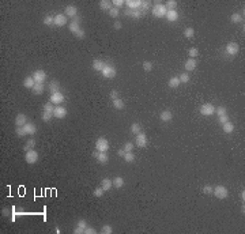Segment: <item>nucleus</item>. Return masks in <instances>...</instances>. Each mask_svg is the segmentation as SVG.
Masks as SVG:
<instances>
[{"instance_id":"1","label":"nucleus","mask_w":245,"mask_h":234,"mask_svg":"<svg viewBox=\"0 0 245 234\" xmlns=\"http://www.w3.org/2000/svg\"><path fill=\"white\" fill-rule=\"evenodd\" d=\"M68 29H70V31L72 33L76 38H79V40H83L84 35H86L84 30L80 27V18H79L78 15H76L75 18L70 22V24H68Z\"/></svg>"},{"instance_id":"2","label":"nucleus","mask_w":245,"mask_h":234,"mask_svg":"<svg viewBox=\"0 0 245 234\" xmlns=\"http://www.w3.org/2000/svg\"><path fill=\"white\" fill-rule=\"evenodd\" d=\"M166 12H168L166 5L161 4V3H155V5L152 7V10H151V14L155 16V18H165Z\"/></svg>"},{"instance_id":"3","label":"nucleus","mask_w":245,"mask_h":234,"mask_svg":"<svg viewBox=\"0 0 245 234\" xmlns=\"http://www.w3.org/2000/svg\"><path fill=\"white\" fill-rule=\"evenodd\" d=\"M212 195H214L217 199H220V200H223V199L227 197L229 190H227V188L223 187V185H217V187H214Z\"/></svg>"},{"instance_id":"4","label":"nucleus","mask_w":245,"mask_h":234,"mask_svg":"<svg viewBox=\"0 0 245 234\" xmlns=\"http://www.w3.org/2000/svg\"><path fill=\"white\" fill-rule=\"evenodd\" d=\"M101 73H102V76L106 79H113L114 76H116V68L110 64H105V67H103V70L101 71Z\"/></svg>"},{"instance_id":"5","label":"nucleus","mask_w":245,"mask_h":234,"mask_svg":"<svg viewBox=\"0 0 245 234\" xmlns=\"http://www.w3.org/2000/svg\"><path fill=\"white\" fill-rule=\"evenodd\" d=\"M95 150L101 152H106L109 150V141L105 138H100L95 141Z\"/></svg>"},{"instance_id":"6","label":"nucleus","mask_w":245,"mask_h":234,"mask_svg":"<svg viewBox=\"0 0 245 234\" xmlns=\"http://www.w3.org/2000/svg\"><path fill=\"white\" fill-rule=\"evenodd\" d=\"M24 161H26L29 165H33V163H35L38 161V152L35 151L34 148L33 150H29V151H26V154H24Z\"/></svg>"},{"instance_id":"7","label":"nucleus","mask_w":245,"mask_h":234,"mask_svg":"<svg viewBox=\"0 0 245 234\" xmlns=\"http://www.w3.org/2000/svg\"><path fill=\"white\" fill-rule=\"evenodd\" d=\"M31 76H33V79L35 80V83H38V84H44V82L46 80V72L45 71H42V70L34 71Z\"/></svg>"},{"instance_id":"8","label":"nucleus","mask_w":245,"mask_h":234,"mask_svg":"<svg viewBox=\"0 0 245 234\" xmlns=\"http://www.w3.org/2000/svg\"><path fill=\"white\" fill-rule=\"evenodd\" d=\"M215 113V106L211 105V103H204V105L200 106V114L203 116H212Z\"/></svg>"},{"instance_id":"9","label":"nucleus","mask_w":245,"mask_h":234,"mask_svg":"<svg viewBox=\"0 0 245 234\" xmlns=\"http://www.w3.org/2000/svg\"><path fill=\"white\" fill-rule=\"evenodd\" d=\"M147 135L143 132H139L138 135H136V139H135V144L138 147H140V148H144V147L147 146Z\"/></svg>"},{"instance_id":"10","label":"nucleus","mask_w":245,"mask_h":234,"mask_svg":"<svg viewBox=\"0 0 245 234\" xmlns=\"http://www.w3.org/2000/svg\"><path fill=\"white\" fill-rule=\"evenodd\" d=\"M225 50H226V53L230 54V56H236V54L240 52V46L237 42H229L227 45H226Z\"/></svg>"},{"instance_id":"11","label":"nucleus","mask_w":245,"mask_h":234,"mask_svg":"<svg viewBox=\"0 0 245 234\" xmlns=\"http://www.w3.org/2000/svg\"><path fill=\"white\" fill-rule=\"evenodd\" d=\"M93 157H94L101 165H105V163H108V161H109V157H108L106 152H101V151H97V150L93 152Z\"/></svg>"},{"instance_id":"12","label":"nucleus","mask_w":245,"mask_h":234,"mask_svg":"<svg viewBox=\"0 0 245 234\" xmlns=\"http://www.w3.org/2000/svg\"><path fill=\"white\" fill-rule=\"evenodd\" d=\"M124 14L128 16H131L132 19H139V18H142V15H146L140 8H138V10H129V8H127V10L124 11Z\"/></svg>"},{"instance_id":"13","label":"nucleus","mask_w":245,"mask_h":234,"mask_svg":"<svg viewBox=\"0 0 245 234\" xmlns=\"http://www.w3.org/2000/svg\"><path fill=\"white\" fill-rule=\"evenodd\" d=\"M67 23H68V18L64 15V14H57V15L54 16V22H53V24H56L57 27L65 26Z\"/></svg>"},{"instance_id":"14","label":"nucleus","mask_w":245,"mask_h":234,"mask_svg":"<svg viewBox=\"0 0 245 234\" xmlns=\"http://www.w3.org/2000/svg\"><path fill=\"white\" fill-rule=\"evenodd\" d=\"M49 102H52L53 105L59 106L60 103L64 102V95H63V93H54V94H51V101Z\"/></svg>"},{"instance_id":"15","label":"nucleus","mask_w":245,"mask_h":234,"mask_svg":"<svg viewBox=\"0 0 245 234\" xmlns=\"http://www.w3.org/2000/svg\"><path fill=\"white\" fill-rule=\"evenodd\" d=\"M65 116H67V109L64 106H56L54 108L53 117H56V119H64Z\"/></svg>"},{"instance_id":"16","label":"nucleus","mask_w":245,"mask_h":234,"mask_svg":"<svg viewBox=\"0 0 245 234\" xmlns=\"http://www.w3.org/2000/svg\"><path fill=\"white\" fill-rule=\"evenodd\" d=\"M64 15L67 18H75L78 15V8L75 5H67L65 7V11H64Z\"/></svg>"},{"instance_id":"17","label":"nucleus","mask_w":245,"mask_h":234,"mask_svg":"<svg viewBox=\"0 0 245 234\" xmlns=\"http://www.w3.org/2000/svg\"><path fill=\"white\" fill-rule=\"evenodd\" d=\"M86 227H87L86 220L80 219V220H78V223H76L75 229H74V233H75V234H82V233H84V229H86Z\"/></svg>"},{"instance_id":"18","label":"nucleus","mask_w":245,"mask_h":234,"mask_svg":"<svg viewBox=\"0 0 245 234\" xmlns=\"http://www.w3.org/2000/svg\"><path fill=\"white\" fill-rule=\"evenodd\" d=\"M27 122V117H26V114H23V113H19L18 116L15 117V125L16 127H23L24 124Z\"/></svg>"},{"instance_id":"19","label":"nucleus","mask_w":245,"mask_h":234,"mask_svg":"<svg viewBox=\"0 0 245 234\" xmlns=\"http://www.w3.org/2000/svg\"><path fill=\"white\" fill-rule=\"evenodd\" d=\"M125 4L128 5V8H129V10H138V8L142 7V2H140V0H127V2H125Z\"/></svg>"},{"instance_id":"20","label":"nucleus","mask_w":245,"mask_h":234,"mask_svg":"<svg viewBox=\"0 0 245 234\" xmlns=\"http://www.w3.org/2000/svg\"><path fill=\"white\" fill-rule=\"evenodd\" d=\"M196 65H198V63H196V59H188L187 61H185L184 67H185V70H187V72H189V71H193V70H195Z\"/></svg>"},{"instance_id":"21","label":"nucleus","mask_w":245,"mask_h":234,"mask_svg":"<svg viewBox=\"0 0 245 234\" xmlns=\"http://www.w3.org/2000/svg\"><path fill=\"white\" fill-rule=\"evenodd\" d=\"M165 18L168 19L169 22H174V21L178 19V12H177V10H168Z\"/></svg>"},{"instance_id":"22","label":"nucleus","mask_w":245,"mask_h":234,"mask_svg":"<svg viewBox=\"0 0 245 234\" xmlns=\"http://www.w3.org/2000/svg\"><path fill=\"white\" fill-rule=\"evenodd\" d=\"M23 128H24L27 135H34V133L37 132V127H35L33 122H26V124L23 125Z\"/></svg>"},{"instance_id":"23","label":"nucleus","mask_w":245,"mask_h":234,"mask_svg":"<svg viewBox=\"0 0 245 234\" xmlns=\"http://www.w3.org/2000/svg\"><path fill=\"white\" fill-rule=\"evenodd\" d=\"M112 187H113V182H112L110 178H103L102 181H101V188H102L103 190H110Z\"/></svg>"},{"instance_id":"24","label":"nucleus","mask_w":245,"mask_h":234,"mask_svg":"<svg viewBox=\"0 0 245 234\" xmlns=\"http://www.w3.org/2000/svg\"><path fill=\"white\" fill-rule=\"evenodd\" d=\"M103 67H105V63H103L101 59H95L94 61H93V68H94L95 71H98V72H101V71L103 70Z\"/></svg>"},{"instance_id":"25","label":"nucleus","mask_w":245,"mask_h":234,"mask_svg":"<svg viewBox=\"0 0 245 234\" xmlns=\"http://www.w3.org/2000/svg\"><path fill=\"white\" fill-rule=\"evenodd\" d=\"M159 119L162 120V121L168 122V121H170V120L173 119V114H172V112H170V110H163V112H161Z\"/></svg>"},{"instance_id":"26","label":"nucleus","mask_w":245,"mask_h":234,"mask_svg":"<svg viewBox=\"0 0 245 234\" xmlns=\"http://www.w3.org/2000/svg\"><path fill=\"white\" fill-rule=\"evenodd\" d=\"M35 84H37V83H35V80L33 79V76H27V78L23 80V86L26 87V89L33 90V87H34Z\"/></svg>"},{"instance_id":"27","label":"nucleus","mask_w":245,"mask_h":234,"mask_svg":"<svg viewBox=\"0 0 245 234\" xmlns=\"http://www.w3.org/2000/svg\"><path fill=\"white\" fill-rule=\"evenodd\" d=\"M49 91H51V94L59 93V91H60L59 82H57V80H51V83H49Z\"/></svg>"},{"instance_id":"28","label":"nucleus","mask_w":245,"mask_h":234,"mask_svg":"<svg viewBox=\"0 0 245 234\" xmlns=\"http://www.w3.org/2000/svg\"><path fill=\"white\" fill-rule=\"evenodd\" d=\"M112 182H113V187L117 188V189L124 187V178H122V177H116V178L112 180Z\"/></svg>"},{"instance_id":"29","label":"nucleus","mask_w":245,"mask_h":234,"mask_svg":"<svg viewBox=\"0 0 245 234\" xmlns=\"http://www.w3.org/2000/svg\"><path fill=\"white\" fill-rule=\"evenodd\" d=\"M222 129H223V132H225V133H231L234 131L233 122L227 121V122H225V124H222Z\"/></svg>"},{"instance_id":"30","label":"nucleus","mask_w":245,"mask_h":234,"mask_svg":"<svg viewBox=\"0 0 245 234\" xmlns=\"http://www.w3.org/2000/svg\"><path fill=\"white\" fill-rule=\"evenodd\" d=\"M100 8L102 11H110V8H112V3L109 2V0H102V2H100Z\"/></svg>"},{"instance_id":"31","label":"nucleus","mask_w":245,"mask_h":234,"mask_svg":"<svg viewBox=\"0 0 245 234\" xmlns=\"http://www.w3.org/2000/svg\"><path fill=\"white\" fill-rule=\"evenodd\" d=\"M180 83H181V82H180V79L178 78H177V76H173V78H170V79H169V87H172V89H177V87H178L180 86Z\"/></svg>"},{"instance_id":"32","label":"nucleus","mask_w":245,"mask_h":234,"mask_svg":"<svg viewBox=\"0 0 245 234\" xmlns=\"http://www.w3.org/2000/svg\"><path fill=\"white\" fill-rule=\"evenodd\" d=\"M113 108L117 109V110H121V109H124V101L121 99V98H117V99L113 101Z\"/></svg>"},{"instance_id":"33","label":"nucleus","mask_w":245,"mask_h":234,"mask_svg":"<svg viewBox=\"0 0 245 234\" xmlns=\"http://www.w3.org/2000/svg\"><path fill=\"white\" fill-rule=\"evenodd\" d=\"M34 147H35V140H33V139H29V140L24 143L23 150H24V151H29V150H33Z\"/></svg>"},{"instance_id":"34","label":"nucleus","mask_w":245,"mask_h":234,"mask_svg":"<svg viewBox=\"0 0 245 234\" xmlns=\"http://www.w3.org/2000/svg\"><path fill=\"white\" fill-rule=\"evenodd\" d=\"M230 21L233 22V23H240V22L242 21V15H241V14H238V12H234V14H231V16H230Z\"/></svg>"},{"instance_id":"35","label":"nucleus","mask_w":245,"mask_h":234,"mask_svg":"<svg viewBox=\"0 0 245 234\" xmlns=\"http://www.w3.org/2000/svg\"><path fill=\"white\" fill-rule=\"evenodd\" d=\"M33 93H34L35 95H41L44 93V84H35L34 87H33Z\"/></svg>"},{"instance_id":"36","label":"nucleus","mask_w":245,"mask_h":234,"mask_svg":"<svg viewBox=\"0 0 245 234\" xmlns=\"http://www.w3.org/2000/svg\"><path fill=\"white\" fill-rule=\"evenodd\" d=\"M122 158H124V161H125V162H133V161H135V154H133L132 151H129V152H125V154H124V157H122Z\"/></svg>"},{"instance_id":"37","label":"nucleus","mask_w":245,"mask_h":234,"mask_svg":"<svg viewBox=\"0 0 245 234\" xmlns=\"http://www.w3.org/2000/svg\"><path fill=\"white\" fill-rule=\"evenodd\" d=\"M142 131V127H140V124H138V122H133L132 125H131V132L132 133H135V135H138L139 132Z\"/></svg>"},{"instance_id":"38","label":"nucleus","mask_w":245,"mask_h":234,"mask_svg":"<svg viewBox=\"0 0 245 234\" xmlns=\"http://www.w3.org/2000/svg\"><path fill=\"white\" fill-rule=\"evenodd\" d=\"M188 56H189V59H196V57L199 56V50L196 48L188 49Z\"/></svg>"},{"instance_id":"39","label":"nucleus","mask_w":245,"mask_h":234,"mask_svg":"<svg viewBox=\"0 0 245 234\" xmlns=\"http://www.w3.org/2000/svg\"><path fill=\"white\" fill-rule=\"evenodd\" d=\"M193 34H195V30H193L192 27H187V29H184V37L185 38H192Z\"/></svg>"},{"instance_id":"40","label":"nucleus","mask_w":245,"mask_h":234,"mask_svg":"<svg viewBox=\"0 0 245 234\" xmlns=\"http://www.w3.org/2000/svg\"><path fill=\"white\" fill-rule=\"evenodd\" d=\"M41 117H42V121H51L52 117H53V113L44 110V112H42V116H41Z\"/></svg>"},{"instance_id":"41","label":"nucleus","mask_w":245,"mask_h":234,"mask_svg":"<svg viewBox=\"0 0 245 234\" xmlns=\"http://www.w3.org/2000/svg\"><path fill=\"white\" fill-rule=\"evenodd\" d=\"M42 22H44V24H46V26H51V24H53V22H54V16L46 15Z\"/></svg>"},{"instance_id":"42","label":"nucleus","mask_w":245,"mask_h":234,"mask_svg":"<svg viewBox=\"0 0 245 234\" xmlns=\"http://www.w3.org/2000/svg\"><path fill=\"white\" fill-rule=\"evenodd\" d=\"M101 231H102L103 234H112V233H113V227H112L110 225H103L102 226V230H101Z\"/></svg>"},{"instance_id":"43","label":"nucleus","mask_w":245,"mask_h":234,"mask_svg":"<svg viewBox=\"0 0 245 234\" xmlns=\"http://www.w3.org/2000/svg\"><path fill=\"white\" fill-rule=\"evenodd\" d=\"M109 15H110L112 18H117V16L120 15V10L119 8H116V7H112L110 11H109Z\"/></svg>"},{"instance_id":"44","label":"nucleus","mask_w":245,"mask_h":234,"mask_svg":"<svg viewBox=\"0 0 245 234\" xmlns=\"http://www.w3.org/2000/svg\"><path fill=\"white\" fill-rule=\"evenodd\" d=\"M54 108H56V106H53V103H52V102H46L45 105H44V110H45V112H51V113H53Z\"/></svg>"},{"instance_id":"45","label":"nucleus","mask_w":245,"mask_h":234,"mask_svg":"<svg viewBox=\"0 0 245 234\" xmlns=\"http://www.w3.org/2000/svg\"><path fill=\"white\" fill-rule=\"evenodd\" d=\"M178 79H180L181 83H188V82H189V75H188V72H184L178 76Z\"/></svg>"},{"instance_id":"46","label":"nucleus","mask_w":245,"mask_h":234,"mask_svg":"<svg viewBox=\"0 0 245 234\" xmlns=\"http://www.w3.org/2000/svg\"><path fill=\"white\" fill-rule=\"evenodd\" d=\"M166 8L168 10H174V8L177 7V2H174V0H169V2H166Z\"/></svg>"},{"instance_id":"47","label":"nucleus","mask_w":245,"mask_h":234,"mask_svg":"<svg viewBox=\"0 0 245 234\" xmlns=\"http://www.w3.org/2000/svg\"><path fill=\"white\" fill-rule=\"evenodd\" d=\"M15 132H16V135H18V136H21V138H23V136H26V135H27V133H26V131H24V128H23V127H18V128H16V131H15Z\"/></svg>"},{"instance_id":"48","label":"nucleus","mask_w":245,"mask_h":234,"mask_svg":"<svg viewBox=\"0 0 245 234\" xmlns=\"http://www.w3.org/2000/svg\"><path fill=\"white\" fill-rule=\"evenodd\" d=\"M143 70L147 71V72H150V71L152 70V63L151 61H144L143 63Z\"/></svg>"},{"instance_id":"49","label":"nucleus","mask_w":245,"mask_h":234,"mask_svg":"<svg viewBox=\"0 0 245 234\" xmlns=\"http://www.w3.org/2000/svg\"><path fill=\"white\" fill-rule=\"evenodd\" d=\"M212 190H214V188L211 185H204L203 187V193H206V195H211Z\"/></svg>"},{"instance_id":"50","label":"nucleus","mask_w":245,"mask_h":234,"mask_svg":"<svg viewBox=\"0 0 245 234\" xmlns=\"http://www.w3.org/2000/svg\"><path fill=\"white\" fill-rule=\"evenodd\" d=\"M122 148L125 150V152L132 151V150H133V143H131V141H127V143L124 144V147H122Z\"/></svg>"},{"instance_id":"51","label":"nucleus","mask_w":245,"mask_h":234,"mask_svg":"<svg viewBox=\"0 0 245 234\" xmlns=\"http://www.w3.org/2000/svg\"><path fill=\"white\" fill-rule=\"evenodd\" d=\"M112 4H113L116 8H120V7H122V5L125 4V2H122V0H113Z\"/></svg>"},{"instance_id":"52","label":"nucleus","mask_w":245,"mask_h":234,"mask_svg":"<svg viewBox=\"0 0 245 234\" xmlns=\"http://www.w3.org/2000/svg\"><path fill=\"white\" fill-rule=\"evenodd\" d=\"M103 192H105V190L100 187V188H97V189L94 190V196H95V197H101V196L103 195Z\"/></svg>"},{"instance_id":"53","label":"nucleus","mask_w":245,"mask_h":234,"mask_svg":"<svg viewBox=\"0 0 245 234\" xmlns=\"http://www.w3.org/2000/svg\"><path fill=\"white\" fill-rule=\"evenodd\" d=\"M215 112L218 113V117H219V116H223V114H226V108H225V106H219V108H218Z\"/></svg>"},{"instance_id":"54","label":"nucleus","mask_w":245,"mask_h":234,"mask_svg":"<svg viewBox=\"0 0 245 234\" xmlns=\"http://www.w3.org/2000/svg\"><path fill=\"white\" fill-rule=\"evenodd\" d=\"M218 121L220 122V124H225V122L229 121V116L227 114H223V116H219V119H218Z\"/></svg>"},{"instance_id":"55","label":"nucleus","mask_w":245,"mask_h":234,"mask_svg":"<svg viewBox=\"0 0 245 234\" xmlns=\"http://www.w3.org/2000/svg\"><path fill=\"white\" fill-rule=\"evenodd\" d=\"M117 98H119V93H117L116 90H112L110 91V99L114 101V99H117Z\"/></svg>"},{"instance_id":"56","label":"nucleus","mask_w":245,"mask_h":234,"mask_svg":"<svg viewBox=\"0 0 245 234\" xmlns=\"http://www.w3.org/2000/svg\"><path fill=\"white\" fill-rule=\"evenodd\" d=\"M84 233L86 234H95L97 233V230H95L94 227H86L84 229Z\"/></svg>"},{"instance_id":"57","label":"nucleus","mask_w":245,"mask_h":234,"mask_svg":"<svg viewBox=\"0 0 245 234\" xmlns=\"http://www.w3.org/2000/svg\"><path fill=\"white\" fill-rule=\"evenodd\" d=\"M113 27H114V29H116V30H120V29H121V27H122L121 22H120V21H116V22H114V24H113Z\"/></svg>"},{"instance_id":"58","label":"nucleus","mask_w":245,"mask_h":234,"mask_svg":"<svg viewBox=\"0 0 245 234\" xmlns=\"http://www.w3.org/2000/svg\"><path fill=\"white\" fill-rule=\"evenodd\" d=\"M124 154H125V150L124 148H120L119 151H117V155H119V157H124Z\"/></svg>"},{"instance_id":"59","label":"nucleus","mask_w":245,"mask_h":234,"mask_svg":"<svg viewBox=\"0 0 245 234\" xmlns=\"http://www.w3.org/2000/svg\"><path fill=\"white\" fill-rule=\"evenodd\" d=\"M10 215V208H4L3 210V216H8Z\"/></svg>"},{"instance_id":"60","label":"nucleus","mask_w":245,"mask_h":234,"mask_svg":"<svg viewBox=\"0 0 245 234\" xmlns=\"http://www.w3.org/2000/svg\"><path fill=\"white\" fill-rule=\"evenodd\" d=\"M238 196H240V199H241V200H242V203H244V200H245V192H244V190H241Z\"/></svg>"},{"instance_id":"61","label":"nucleus","mask_w":245,"mask_h":234,"mask_svg":"<svg viewBox=\"0 0 245 234\" xmlns=\"http://www.w3.org/2000/svg\"><path fill=\"white\" fill-rule=\"evenodd\" d=\"M54 233H56V234H60V233H61V230H60L59 227H56V229H54Z\"/></svg>"}]
</instances>
